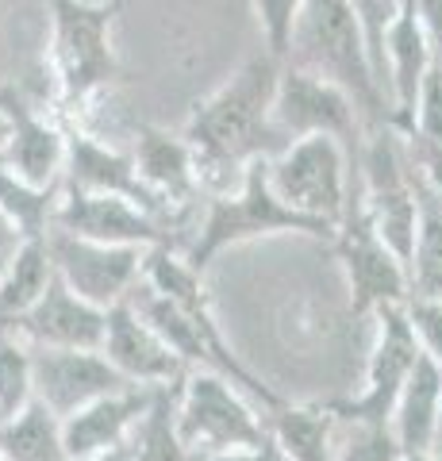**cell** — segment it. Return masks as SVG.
I'll return each instance as SVG.
<instances>
[{
  "mask_svg": "<svg viewBox=\"0 0 442 461\" xmlns=\"http://www.w3.org/2000/svg\"><path fill=\"white\" fill-rule=\"evenodd\" d=\"M401 461H442V446H431V450H416V454H404Z\"/></svg>",
  "mask_w": 442,
  "mask_h": 461,
  "instance_id": "36",
  "label": "cell"
},
{
  "mask_svg": "<svg viewBox=\"0 0 442 461\" xmlns=\"http://www.w3.org/2000/svg\"><path fill=\"white\" fill-rule=\"evenodd\" d=\"M135 173L147 189L169 208L174 220L196 204L201 196V173H196L193 147L181 135H169L162 127H139L135 142Z\"/></svg>",
  "mask_w": 442,
  "mask_h": 461,
  "instance_id": "19",
  "label": "cell"
},
{
  "mask_svg": "<svg viewBox=\"0 0 442 461\" xmlns=\"http://www.w3.org/2000/svg\"><path fill=\"white\" fill-rule=\"evenodd\" d=\"M120 12L123 0H47L59 112H81L116 81L120 58L112 27H116Z\"/></svg>",
  "mask_w": 442,
  "mask_h": 461,
  "instance_id": "2",
  "label": "cell"
},
{
  "mask_svg": "<svg viewBox=\"0 0 442 461\" xmlns=\"http://www.w3.org/2000/svg\"><path fill=\"white\" fill-rule=\"evenodd\" d=\"M23 247V235L16 227H12V220L5 212H0V273H5V266L12 262V258H16V250Z\"/></svg>",
  "mask_w": 442,
  "mask_h": 461,
  "instance_id": "33",
  "label": "cell"
},
{
  "mask_svg": "<svg viewBox=\"0 0 442 461\" xmlns=\"http://www.w3.org/2000/svg\"><path fill=\"white\" fill-rule=\"evenodd\" d=\"M284 62L304 66L311 74L342 85L358 112H365L377 127L392 123V108L384 104V89L374 74V62H369L350 0H304V12L293 32V50Z\"/></svg>",
  "mask_w": 442,
  "mask_h": 461,
  "instance_id": "3",
  "label": "cell"
},
{
  "mask_svg": "<svg viewBox=\"0 0 442 461\" xmlns=\"http://www.w3.org/2000/svg\"><path fill=\"white\" fill-rule=\"evenodd\" d=\"M374 315H377V342H374V354H369L365 388L354 400L331 403L335 420L389 423L392 408H396V396H401L408 373L419 357V342H416V335H411L404 304H384Z\"/></svg>",
  "mask_w": 442,
  "mask_h": 461,
  "instance_id": "11",
  "label": "cell"
},
{
  "mask_svg": "<svg viewBox=\"0 0 442 461\" xmlns=\"http://www.w3.org/2000/svg\"><path fill=\"white\" fill-rule=\"evenodd\" d=\"M77 461H131V450H127V446H116V450H104V454H93V457H77Z\"/></svg>",
  "mask_w": 442,
  "mask_h": 461,
  "instance_id": "35",
  "label": "cell"
},
{
  "mask_svg": "<svg viewBox=\"0 0 442 461\" xmlns=\"http://www.w3.org/2000/svg\"><path fill=\"white\" fill-rule=\"evenodd\" d=\"M0 112L8 120V142L0 150V166L12 169L27 185H59L66 162V127L42 115L20 85L0 89Z\"/></svg>",
  "mask_w": 442,
  "mask_h": 461,
  "instance_id": "15",
  "label": "cell"
},
{
  "mask_svg": "<svg viewBox=\"0 0 442 461\" xmlns=\"http://www.w3.org/2000/svg\"><path fill=\"white\" fill-rule=\"evenodd\" d=\"M277 74H281V62L262 50L231 81L220 85L208 100L193 108L181 139L193 147L201 189L216 185L220 193H227L231 181L239 185L242 169L250 162L274 158L289 147L274 123Z\"/></svg>",
  "mask_w": 442,
  "mask_h": 461,
  "instance_id": "1",
  "label": "cell"
},
{
  "mask_svg": "<svg viewBox=\"0 0 442 461\" xmlns=\"http://www.w3.org/2000/svg\"><path fill=\"white\" fill-rule=\"evenodd\" d=\"M0 457L5 461H69L62 420L32 400L12 420H0Z\"/></svg>",
  "mask_w": 442,
  "mask_h": 461,
  "instance_id": "22",
  "label": "cell"
},
{
  "mask_svg": "<svg viewBox=\"0 0 442 461\" xmlns=\"http://www.w3.org/2000/svg\"><path fill=\"white\" fill-rule=\"evenodd\" d=\"M316 235V239H335L331 227H323L308 215L293 212L289 204H281L277 193L269 189V173H266V158L250 162L242 169V177L235 189L216 193L208 200V212L201 227H196L193 247L185 250V262L196 273H204L227 247L250 239H266V235Z\"/></svg>",
  "mask_w": 442,
  "mask_h": 461,
  "instance_id": "4",
  "label": "cell"
},
{
  "mask_svg": "<svg viewBox=\"0 0 442 461\" xmlns=\"http://www.w3.org/2000/svg\"><path fill=\"white\" fill-rule=\"evenodd\" d=\"M304 12V0H254V16H258L262 39H266V54L284 62L293 50V32L296 20Z\"/></svg>",
  "mask_w": 442,
  "mask_h": 461,
  "instance_id": "30",
  "label": "cell"
},
{
  "mask_svg": "<svg viewBox=\"0 0 442 461\" xmlns=\"http://www.w3.org/2000/svg\"><path fill=\"white\" fill-rule=\"evenodd\" d=\"M62 189L74 193H112L127 196L131 204L147 208L150 215H158L166 227H174L177 220L169 215V208L154 196L135 173V158L123 154L116 147H108L89 131L69 127L66 131V162H62Z\"/></svg>",
  "mask_w": 442,
  "mask_h": 461,
  "instance_id": "14",
  "label": "cell"
},
{
  "mask_svg": "<svg viewBox=\"0 0 442 461\" xmlns=\"http://www.w3.org/2000/svg\"><path fill=\"white\" fill-rule=\"evenodd\" d=\"M154 388L150 384H123V388H116V393L85 403V408H77L74 415H66L62 420V442H66L69 461L127 446L139 415L147 411V403L154 396Z\"/></svg>",
  "mask_w": 442,
  "mask_h": 461,
  "instance_id": "18",
  "label": "cell"
},
{
  "mask_svg": "<svg viewBox=\"0 0 442 461\" xmlns=\"http://www.w3.org/2000/svg\"><path fill=\"white\" fill-rule=\"evenodd\" d=\"M438 408H442V366L419 350L416 366H411L408 381L401 388V396H396L392 420H389L392 435H396V442H401L404 454L431 450L435 446Z\"/></svg>",
  "mask_w": 442,
  "mask_h": 461,
  "instance_id": "20",
  "label": "cell"
},
{
  "mask_svg": "<svg viewBox=\"0 0 442 461\" xmlns=\"http://www.w3.org/2000/svg\"><path fill=\"white\" fill-rule=\"evenodd\" d=\"M101 354L108 357V366L131 384H177L189 366L169 350V346L154 335L150 323L142 315L120 300L104 312V339Z\"/></svg>",
  "mask_w": 442,
  "mask_h": 461,
  "instance_id": "16",
  "label": "cell"
},
{
  "mask_svg": "<svg viewBox=\"0 0 442 461\" xmlns=\"http://www.w3.org/2000/svg\"><path fill=\"white\" fill-rule=\"evenodd\" d=\"M408 150L416 154H442V66L435 62L423 77V89L411 108V123L401 131Z\"/></svg>",
  "mask_w": 442,
  "mask_h": 461,
  "instance_id": "29",
  "label": "cell"
},
{
  "mask_svg": "<svg viewBox=\"0 0 442 461\" xmlns=\"http://www.w3.org/2000/svg\"><path fill=\"white\" fill-rule=\"evenodd\" d=\"M266 435L289 461H331L335 446V415L331 408H301V403H277L266 415Z\"/></svg>",
  "mask_w": 442,
  "mask_h": 461,
  "instance_id": "21",
  "label": "cell"
},
{
  "mask_svg": "<svg viewBox=\"0 0 442 461\" xmlns=\"http://www.w3.org/2000/svg\"><path fill=\"white\" fill-rule=\"evenodd\" d=\"M331 242H335L338 266L347 273L354 315H374L384 304H404L411 293L408 266L369 227L365 212L358 204V193L347 196V212H342V223L335 227Z\"/></svg>",
  "mask_w": 442,
  "mask_h": 461,
  "instance_id": "8",
  "label": "cell"
},
{
  "mask_svg": "<svg viewBox=\"0 0 442 461\" xmlns=\"http://www.w3.org/2000/svg\"><path fill=\"white\" fill-rule=\"evenodd\" d=\"M174 423L185 450L201 461L235 450H254L269 438L266 420L247 403L242 388H235L216 369H189L181 377L174 400Z\"/></svg>",
  "mask_w": 442,
  "mask_h": 461,
  "instance_id": "5",
  "label": "cell"
},
{
  "mask_svg": "<svg viewBox=\"0 0 442 461\" xmlns=\"http://www.w3.org/2000/svg\"><path fill=\"white\" fill-rule=\"evenodd\" d=\"M274 123L284 142L308 135H331L342 147H358V104L342 85L311 74L304 66L281 62L277 89H274Z\"/></svg>",
  "mask_w": 442,
  "mask_h": 461,
  "instance_id": "9",
  "label": "cell"
},
{
  "mask_svg": "<svg viewBox=\"0 0 442 461\" xmlns=\"http://www.w3.org/2000/svg\"><path fill=\"white\" fill-rule=\"evenodd\" d=\"M32 384L35 400L50 408L59 420L74 415L85 403L101 400L116 388L131 384L108 366L101 350H54V346H32Z\"/></svg>",
  "mask_w": 442,
  "mask_h": 461,
  "instance_id": "13",
  "label": "cell"
},
{
  "mask_svg": "<svg viewBox=\"0 0 442 461\" xmlns=\"http://www.w3.org/2000/svg\"><path fill=\"white\" fill-rule=\"evenodd\" d=\"M177 384H158V388H154L147 411L139 415L131 438H127L131 461H201L196 454L185 450V442L177 435V423H174Z\"/></svg>",
  "mask_w": 442,
  "mask_h": 461,
  "instance_id": "24",
  "label": "cell"
},
{
  "mask_svg": "<svg viewBox=\"0 0 442 461\" xmlns=\"http://www.w3.org/2000/svg\"><path fill=\"white\" fill-rule=\"evenodd\" d=\"M438 66H442V62H438Z\"/></svg>",
  "mask_w": 442,
  "mask_h": 461,
  "instance_id": "39",
  "label": "cell"
},
{
  "mask_svg": "<svg viewBox=\"0 0 442 461\" xmlns=\"http://www.w3.org/2000/svg\"><path fill=\"white\" fill-rule=\"evenodd\" d=\"M12 330L32 342V346H54V350H101L104 339V308L81 300L77 293L59 281V273L50 285L42 288V296L27 308Z\"/></svg>",
  "mask_w": 442,
  "mask_h": 461,
  "instance_id": "17",
  "label": "cell"
},
{
  "mask_svg": "<svg viewBox=\"0 0 442 461\" xmlns=\"http://www.w3.org/2000/svg\"><path fill=\"white\" fill-rule=\"evenodd\" d=\"M404 450L389 423H354L335 420L331 461H401Z\"/></svg>",
  "mask_w": 442,
  "mask_h": 461,
  "instance_id": "28",
  "label": "cell"
},
{
  "mask_svg": "<svg viewBox=\"0 0 442 461\" xmlns=\"http://www.w3.org/2000/svg\"><path fill=\"white\" fill-rule=\"evenodd\" d=\"M142 281H147L150 288H158L162 296H169L196 323V330H201V342H204V354H208V369L223 373L227 381H231L235 388H242V393H247L254 403H262L266 411L277 408L281 396L269 384H262L235 357V350L227 346L223 330L216 323V315H212V304H208V293H204L201 273L185 262V258H177L174 247H150L147 250V262H142Z\"/></svg>",
  "mask_w": 442,
  "mask_h": 461,
  "instance_id": "7",
  "label": "cell"
},
{
  "mask_svg": "<svg viewBox=\"0 0 442 461\" xmlns=\"http://www.w3.org/2000/svg\"><path fill=\"white\" fill-rule=\"evenodd\" d=\"M347 147L331 135H308L293 139L281 154L266 158L269 189L281 204L308 215L323 227H338L350 196V173H347Z\"/></svg>",
  "mask_w": 442,
  "mask_h": 461,
  "instance_id": "6",
  "label": "cell"
},
{
  "mask_svg": "<svg viewBox=\"0 0 442 461\" xmlns=\"http://www.w3.org/2000/svg\"><path fill=\"white\" fill-rule=\"evenodd\" d=\"M0 461H5V457H0Z\"/></svg>",
  "mask_w": 442,
  "mask_h": 461,
  "instance_id": "38",
  "label": "cell"
},
{
  "mask_svg": "<svg viewBox=\"0 0 442 461\" xmlns=\"http://www.w3.org/2000/svg\"><path fill=\"white\" fill-rule=\"evenodd\" d=\"M419 193V230H416V254L408 266L411 293L408 296H442V204L423 189L416 177Z\"/></svg>",
  "mask_w": 442,
  "mask_h": 461,
  "instance_id": "26",
  "label": "cell"
},
{
  "mask_svg": "<svg viewBox=\"0 0 442 461\" xmlns=\"http://www.w3.org/2000/svg\"><path fill=\"white\" fill-rule=\"evenodd\" d=\"M32 400V342H23L12 327H0V420H12Z\"/></svg>",
  "mask_w": 442,
  "mask_h": 461,
  "instance_id": "27",
  "label": "cell"
},
{
  "mask_svg": "<svg viewBox=\"0 0 442 461\" xmlns=\"http://www.w3.org/2000/svg\"><path fill=\"white\" fill-rule=\"evenodd\" d=\"M47 254L69 293H77L81 300L104 312L127 300V293L142 277V262H147L142 247H108V242L77 239L59 227L47 230Z\"/></svg>",
  "mask_w": 442,
  "mask_h": 461,
  "instance_id": "10",
  "label": "cell"
},
{
  "mask_svg": "<svg viewBox=\"0 0 442 461\" xmlns=\"http://www.w3.org/2000/svg\"><path fill=\"white\" fill-rule=\"evenodd\" d=\"M435 446H442V408H438V427H435Z\"/></svg>",
  "mask_w": 442,
  "mask_h": 461,
  "instance_id": "37",
  "label": "cell"
},
{
  "mask_svg": "<svg viewBox=\"0 0 442 461\" xmlns=\"http://www.w3.org/2000/svg\"><path fill=\"white\" fill-rule=\"evenodd\" d=\"M54 227L69 230L77 239L108 242V247H174L169 242V227L150 215L147 208L131 204L127 196L112 193H74L62 189L59 208H54Z\"/></svg>",
  "mask_w": 442,
  "mask_h": 461,
  "instance_id": "12",
  "label": "cell"
},
{
  "mask_svg": "<svg viewBox=\"0 0 442 461\" xmlns=\"http://www.w3.org/2000/svg\"><path fill=\"white\" fill-rule=\"evenodd\" d=\"M54 266L47 254V235L42 239H23L16 258L0 273V327H12L20 315L42 296V288L50 285Z\"/></svg>",
  "mask_w": 442,
  "mask_h": 461,
  "instance_id": "23",
  "label": "cell"
},
{
  "mask_svg": "<svg viewBox=\"0 0 442 461\" xmlns=\"http://www.w3.org/2000/svg\"><path fill=\"white\" fill-rule=\"evenodd\" d=\"M350 12L362 27L369 62H374V74L384 89V32H389V23L396 20V12H401V0H350Z\"/></svg>",
  "mask_w": 442,
  "mask_h": 461,
  "instance_id": "31",
  "label": "cell"
},
{
  "mask_svg": "<svg viewBox=\"0 0 442 461\" xmlns=\"http://www.w3.org/2000/svg\"><path fill=\"white\" fill-rule=\"evenodd\" d=\"M404 315L411 323V335H416L419 350L442 366V296H408Z\"/></svg>",
  "mask_w": 442,
  "mask_h": 461,
  "instance_id": "32",
  "label": "cell"
},
{
  "mask_svg": "<svg viewBox=\"0 0 442 461\" xmlns=\"http://www.w3.org/2000/svg\"><path fill=\"white\" fill-rule=\"evenodd\" d=\"M62 196V181L59 185H27L16 177L12 169L0 166V212L12 220V227L23 239H42L54 227V208Z\"/></svg>",
  "mask_w": 442,
  "mask_h": 461,
  "instance_id": "25",
  "label": "cell"
},
{
  "mask_svg": "<svg viewBox=\"0 0 442 461\" xmlns=\"http://www.w3.org/2000/svg\"><path fill=\"white\" fill-rule=\"evenodd\" d=\"M212 461H289L284 457L274 438H266L262 446H254V450H235V454H220V457H212Z\"/></svg>",
  "mask_w": 442,
  "mask_h": 461,
  "instance_id": "34",
  "label": "cell"
}]
</instances>
